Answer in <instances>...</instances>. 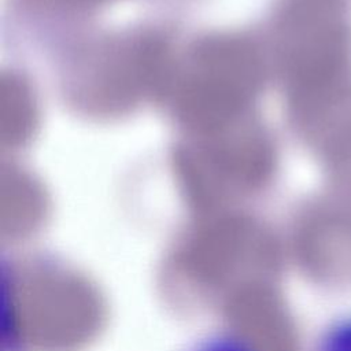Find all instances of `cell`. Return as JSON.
Returning <instances> with one entry per match:
<instances>
[{
	"instance_id": "6da1fadb",
	"label": "cell",
	"mask_w": 351,
	"mask_h": 351,
	"mask_svg": "<svg viewBox=\"0 0 351 351\" xmlns=\"http://www.w3.org/2000/svg\"><path fill=\"white\" fill-rule=\"evenodd\" d=\"M180 351H259V348L236 330L213 329L196 336Z\"/></svg>"
},
{
	"instance_id": "7a4b0ae2",
	"label": "cell",
	"mask_w": 351,
	"mask_h": 351,
	"mask_svg": "<svg viewBox=\"0 0 351 351\" xmlns=\"http://www.w3.org/2000/svg\"><path fill=\"white\" fill-rule=\"evenodd\" d=\"M308 351H351V313L337 315L322 325Z\"/></svg>"
}]
</instances>
